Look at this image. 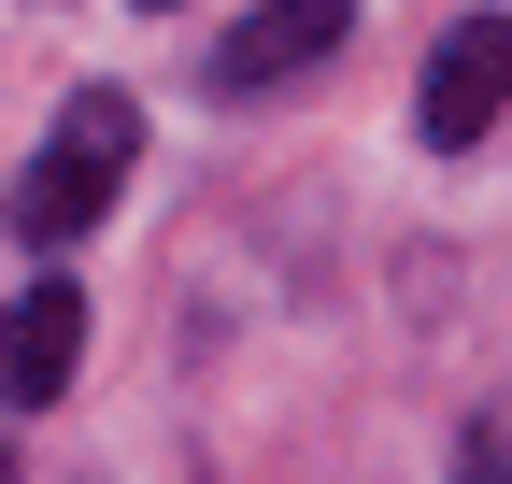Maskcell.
Here are the masks:
<instances>
[{"label": "cell", "mask_w": 512, "mask_h": 484, "mask_svg": "<svg viewBox=\"0 0 512 484\" xmlns=\"http://www.w3.org/2000/svg\"><path fill=\"white\" fill-rule=\"evenodd\" d=\"M128 157H143V114H128L114 86H86L72 114H57V143L29 157L15 228H29V242H86V228L114 214V186H128Z\"/></svg>", "instance_id": "6da1fadb"}, {"label": "cell", "mask_w": 512, "mask_h": 484, "mask_svg": "<svg viewBox=\"0 0 512 484\" xmlns=\"http://www.w3.org/2000/svg\"><path fill=\"white\" fill-rule=\"evenodd\" d=\"M498 114H512V15H456V29L427 43L413 129H427L441 157H456V143H484V129H498Z\"/></svg>", "instance_id": "7a4b0ae2"}, {"label": "cell", "mask_w": 512, "mask_h": 484, "mask_svg": "<svg viewBox=\"0 0 512 484\" xmlns=\"http://www.w3.org/2000/svg\"><path fill=\"white\" fill-rule=\"evenodd\" d=\"M342 29H356V0H256V15L228 29V57H214V86H228V100H256V86L313 72V57H328Z\"/></svg>", "instance_id": "3957f363"}, {"label": "cell", "mask_w": 512, "mask_h": 484, "mask_svg": "<svg viewBox=\"0 0 512 484\" xmlns=\"http://www.w3.org/2000/svg\"><path fill=\"white\" fill-rule=\"evenodd\" d=\"M72 371H86V299H72V285H29L15 314H0V399L43 413Z\"/></svg>", "instance_id": "277c9868"}, {"label": "cell", "mask_w": 512, "mask_h": 484, "mask_svg": "<svg viewBox=\"0 0 512 484\" xmlns=\"http://www.w3.org/2000/svg\"><path fill=\"white\" fill-rule=\"evenodd\" d=\"M143 15H171V0H143Z\"/></svg>", "instance_id": "5b68a950"}]
</instances>
